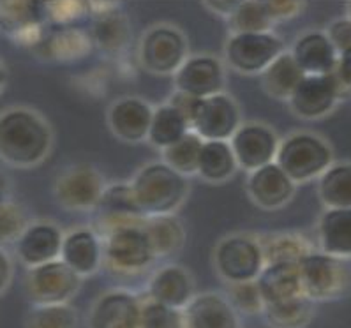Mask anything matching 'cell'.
I'll return each mask as SVG.
<instances>
[{
    "label": "cell",
    "instance_id": "obj_1",
    "mask_svg": "<svg viewBox=\"0 0 351 328\" xmlns=\"http://www.w3.org/2000/svg\"><path fill=\"white\" fill-rule=\"evenodd\" d=\"M51 131L38 113L27 108L0 115V159L18 168L36 166L48 155Z\"/></svg>",
    "mask_w": 351,
    "mask_h": 328
},
{
    "label": "cell",
    "instance_id": "obj_2",
    "mask_svg": "<svg viewBox=\"0 0 351 328\" xmlns=\"http://www.w3.org/2000/svg\"><path fill=\"white\" fill-rule=\"evenodd\" d=\"M131 187L145 217L171 216L187 194L186 177L165 162H152L141 168Z\"/></svg>",
    "mask_w": 351,
    "mask_h": 328
},
{
    "label": "cell",
    "instance_id": "obj_3",
    "mask_svg": "<svg viewBox=\"0 0 351 328\" xmlns=\"http://www.w3.org/2000/svg\"><path fill=\"white\" fill-rule=\"evenodd\" d=\"M332 150L323 140L307 133H298L279 143L276 164L288 175L291 182L307 180L325 173L330 168Z\"/></svg>",
    "mask_w": 351,
    "mask_h": 328
},
{
    "label": "cell",
    "instance_id": "obj_4",
    "mask_svg": "<svg viewBox=\"0 0 351 328\" xmlns=\"http://www.w3.org/2000/svg\"><path fill=\"white\" fill-rule=\"evenodd\" d=\"M302 293L313 302L343 297L351 288V268L341 257L311 253L298 263Z\"/></svg>",
    "mask_w": 351,
    "mask_h": 328
},
{
    "label": "cell",
    "instance_id": "obj_5",
    "mask_svg": "<svg viewBox=\"0 0 351 328\" xmlns=\"http://www.w3.org/2000/svg\"><path fill=\"white\" fill-rule=\"evenodd\" d=\"M80 284L82 277L62 260H55L29 268L25 291L34 305H55L69 302L80 290Z\"/></svg>",
    "mask_w": 351,
    "mask_h": 328
},
{
    "label": "cell",
    "instance_id": "obj_6",
    "mask_svg": "<svg viewBox=\"0 0 351 328\" xmlns=\"http://www.w3.org/2000/svg\"><path fill=\"white\" fill-rule=\"evenodd\" d=\"M263 266L260 242L244 235L226 238L215 251V268L228 284L256 281Z\"/></svg>",
    "mask_w": 351,
    "mask_h": 328
},
{
    "label": "cell",
    "instance_id": "obj_7",
    "mask_svg": "<svg viewBox=\"0 0 351 328\" xmlns=\"http://www.w3.org/2000/svg\"><path fill=\"white\" fill-rule=\"evenodd\" d=\"M282 53L285 42L272 32L235 34L226 45L228 62L244 75L263 73Z\"/></svg>",
    "mask_w": 351,
    "mask_h": 328
},
{
    "label": "cell",
    "instance_id": "obj_8",
    "mask_svg": "<svg viewBox=\"0 0 351 328\" xmlns=\"http://www.w3.org/2000/svg\"><path fill=\"white\" fill-rule=\"evenodd\" d=\"M240 127V112L235 101L226 94H215L199 99L191 131L198 134L203 142H226Z\"/></svg>",
    "mask_w": 351,
    "mask_h": 328
},
{
    "label": "cell",
    "instance_id": "obj_9",
    "mask_svg": "<svg viewBox=\"0 0 351 328\" xmlns=\"http://www.w3.org/2000/svg\"><path fill=\"white\" fill-rule=\"evenodd\" d=\"M186 39L177 29L161 25L147 32L141 41L140 57L149 71L157 75L177 73L186 62Z\"/></svg>",
    "mask_w": 351,
    "mask_h": 328
},
{
    "label": "cell",
    "instance_id": "obj_10",
    "mask_svg": "<svg viewBox=\"0 0 351 328\" xmlns=\"http://www.w3.org/2000/svg\"><path fill=\"white\" fill-rule=\"evenodd\" d=\"M104 180L92 166H75L57 180L55 196L67 210L85 212L97 208L104 192Z\"/></svg>",
    "mask_w": 351,
    "mask_h": 328
},
{
    "label": "cell",
    "instance_id": "obj_11",
    "mask_svg": "<svg viewBox=\"0 0 351 328\" xmlns=\"http://www.w3.org/2000/svg\"><path fill=\"white\" fill-rule=\"evenodd\" d=\"M237 164L247 171H256L274 162L279 150L276 133L267 125L244 124L230 140Z\"/></svg>",
    "mask_w": 351,
    "mask_h": 328
},
{
    "label": "cell",
    "instance_id": "obj_12",
    "mask_svg": "<svg viewBox=\"0 0 351 328\" xmlns=\"http://www.w3.org/2000/svg\"><path fill=\"white\" fill-rule=\"evenodd\" d=\"M104 253L113 268L131 274L143 270L154 260L152 247L143 226H128L110 233L104 244Z\"/></svg>",
    "mask_w": 351,
    "mask_h": 328
},
{
    "label": "cell",
    "instance_id": "obj_13",
    "mask_svg": "<svg viewBox=\"0 0 351 328\" xmlns=\"http://www.w3.org/2000/svg\"><path fill=\"white\" fill-rule=\"evenodd\" d=\"M341 96V87L334 75L304 76L289 97V106L298 116L311 121L326 115Z\"/></svg>",
    "mask_w": 351,
    "mask_h": 328
},
{
    "label": "cell",
    "instance_id": "obj_14",
    "mask_svg": "<svg viewBox=\"0 0 351 328\" xmlns=\"http://www.w3.org/2000/svg\"><path fill=\"white\" fill-rule=\"evenodd\" d=\"M175 85L178 92L199 99L221 94L224 85L223 66L217 58L207 55L187 58L182 67L175 73Z\"/></svg>",
    "mask_w": 351,
    "mask_h": 328
},
{
    "label": "cell",
    "instance_id": "obj_15",
    "mask_svg": "<svg viewBox=\"0 0 351 328\" xmlns=\"http://www.w3.org/2000/svg\"><path fill=\"white\" fill-rule=\"evenodd\" d=\"M141 302L129 291L104 293L92 305L88 328H140Z\"/></svg>",
    "mask_w": 351,
    "mask_h": 328
},
{
    "label": "cell",
    "instance_id": "obj_16",
    "mask_svg": "<svg viewBox=\"0 0 351 328\" xmlns=\"http://www.w3.org/2000/svg\"><path fill=\"white\" fill-rule=\"evenodd\" d=\"M48 18L43 2H0V25L21 42L38 46L45 32L43 23Z\"/></svg>",
    "mask_w": 351,
    "mask_h": 328
},
{
    "label": "cell",
    "instance_id": "obj_17",
    "mask_svg": "<svg viewBox=\"0 0 351 328\" xmlns=\"http://www.w3.org/2000/svg\"><path fill=\"white\" fill-rule=\"evenodd\" d=\"M186 328H240L239 314L224 295H195L184 309Z\"/></svg>",
    "mask_w": 351,
    "mask_h": 328
},
{
    "label": "cell",
    "instance_id": "obj_18",
    "mask_svg": "<svg viewBox=\"0 0 351 328\" xmlns=\"http://www.w3.org/2000/svg\"><path fill=\"white\" fill-rule=\"evenodd\" d=\"M247 189L252 201L258 207L265 208V210H276V208L285 207L291 200L295 192V184L276 162H270L267 166L252 171L249 177Z\"/></svg>",
    "mask_w": 351,
    "mask_h": 328
},
{
    "label": "cell",
    "instance_id": "obj_19",
    "mask_svg": "<svg viewBox=\"0 0 351 328\" xmlns=\"http://www.w3.org/2000/svg\"><path fill=\"white\" fill-rule=\"evenodd\" d=\"M154 110L136 97L120 99L110 108L108 122L113 134L129 143H138L149 138Z\"/></svg>",
    "mask_w": 351,
    "mask_h": 328
},
{
    "label": "cell",
    "instance_id": "obj_20",
    "mask_svg": "<svg viewBox=\"0 0 351 328\" xmlns=\"http://www.w3.org/2000/svg\"><path fill=\"white\" fill-rule=\"evenodd\" d=\"M64 237L57 226L50 223H38L25 229L16 242V253L27 266L45 265L58 260L62 251Z\"/></svg>",
    "mask_w": 351,
    "mask_h": 328
},
{
    "label": "cell",
    "instance_id": "obj_21",
    "mask_svg": "<svg viewBox=\"0 0 351 328\" xmlns=\"http://www.w3.org/2000/svg\"><path fill=\"white\" fill-rule=\"evenodd\" d=\"M291 55L306 76L334 75L339 58L330 39L322 32H309L302 36L295 42Z\"/></svg>",
    "mask_w": 351,
    "mask_h": 328
},
{
    "label": "cell",
    "instance_id": "obj_22",
    "mask_svg": "<svg viewBox=\"0 0 351 328\" xmlns=\"http://www.w3.org/2000/svg\"><path fill=\"white\" fill-rule=\"evenodd\" d=\"M149 299L171 309L184 311L187 303L195 299L193 279L182 266H165L150 279Z\"/></svg>",
    "mask_w": 351,
    "mask_h": 328
},
{
    "label": "cell",
    "instance_id": "obj_23",
    "mask_svg": "<svg viewBox=\"0 0 351 328\" xmlns=\"http://www.w3.org/2000/svg\"><path fill=\"white\" fill-rule=\"evenodd\" d=\"M60 260L80 277L94 274L101 263L99 238L90 229H76L64 237Z\"/></svg>",
    "mask_w": 351,
    "mask_h": 328
},
{
    "label": "cell",
    "instance_id": "obj_24",
    "mask_svg": "<svg viewBox=\"0 0 351 328\" xmlns=\"http://www.w3.org/2000/svg\"><path fill=\"white\" fill-rule=\"evenodd\" d=\"M256 283L265 300V305L285 302V300L304 295L298 265H295V263L265 265L261 274L258 275Z\"/></svg>",
    "mask_w": 351,
    "mask_h": 328
},
{
    "label": "cell",
    "instance_id": "obj_25",
    "mask_svg": "<svg viewBox=\"0 0 351 328\" xmlns=\"http://www.w3.org/2000/svg\"><path fill=\"white\" fill-rule=\"evenodd\" d=\"M319 244L325 254L351 257V208H330L319 220Z\"/></svg>",
    "mask_w": 351,
    "mask_h": 328
},
{
    "label": "cell",
    "instance_id": "obj_26",
    "mask_svg": "<svg viewBox=\"0 0 351 328\" xmlns=\"http://www.w3.org/2000/svg\"><path fill=\"white\" fill-rule=\"evenodd\" d=\"M304 76L291 51H285L261 73V84L269 96L289 101Z\"/></svg>",
    "mask_w": 351,
    "mask_h": 328
},
{
    "label": "cell",
    "instance_id": "obj_27",
    "mask_svg": "<svg viewBox=\"0 0 351 328\" xmlns=\"http://www.w3.org/2000/svg\"><path fill=\"white\" fill-rule=\"evenodd\" d=\"M143 231L150 242L154 257L173 256L182 249L184 240H186L182 225L173 216L147 217Z\"/></svg>",
    "mask_w": 351,
    "mask_h": 328
},
{
    "label": "cell",
    "instance_id": "obj_28",
    "mask_svg": "<svg viewBox=\"0 0 351 328\" xmlns=\"http://www.w3.org/2000/svg\"><path fill=\"white\" fill-rule=\"evenodd\" d=\"M237 159L228 142H203L198 175L207 182H224L237 171Z\"/></svg>",
    "mask_w": 351,
    "mask_h": 328
},
{
    "label": "cell",
    "instance_id": "obj_29",
    "mask_svg": "<svg viewBox=\"0 0 351 328\" xmlns=\"http://www.w3.org/2000/svg\"><path fill=\"white\" fill-rule=\"evenodd\" d=\"M270 328H306L314 316V302L300 295L265 305L261 314Z\"/></svg>",
    "mask_w": 351,
    "mask_h": 328
},
{
    "label": "cell",
    "instance_id": "obj_30",
    "mask_svg": "<svg viewBox=\"0 0 351 328\" xmlns=\"http://www.w3.org/2000/svg\"><path fill=\"white\" fill-rule=\"evenodd\" d=\"M36 48H39L45 57L64 60V58L82 57L85 51L90 50V39L78 29L58 27L46 32Z\"/></svg>",
    "mask_w": 351,
    "mask_h": 328
},
{
    "label": "cell",
    "instance_id": "obj_31",
    "mask_svg": "<svg viewBox=\"0 0 351 328\" xmlns=\"http://www.w3.org/2000/svg\"><path fill=\"white\" fill-rule=\"evenodd\" d=\"M189 131V122L173 106L162 104L157 110H154L152 124H150L149 138L147 140L154 147H157V149L165 150L168 147L175 145L178 140H182Z\"/></svg>",
    "mask_w": 351,
    "mask_h": 328
},
{
    "label": "cell",
    "instance_id": "obj_32",
    "mask_svg": "<svg viewBox=\"0 0 351 328\" xmlns=\"http://www.w3.org/2000/svg\"><path fill=\"white\" fill-rule=\"evenodd\" d=\"M260 247L263 251L265 265H276V263H298L306 256H309L311 245L300 235L295 233H279L272 235L265 242H260Z\"/></svg>",
    "mask_w": 351,
    "mask_h": 328
},
{
    "label": "cell",
    "instance_id": "obj_33",
    "mask_svg": "<svg viewBox=\"0 0 351 328\" xmlns=\"http://www.w3.org/2000/svg\"><path fill=\"white\" fill-rule=\"evenodd\" d=\"M319 198L328 208H351V164H337L322 175Z\"/></svg>",
    "mask_w": 351,
    "mask_h": 328
},
{
    "label": "cell",
    "instance_id": "obj_34",
    "mask_svg": "<svg viewBox=\"0 0 351 328\" xmlns=\"http://www.w3.org/2000/svg\"><path fill=\"white\" fill-rule=\"evenodd\" d=\"M92 36L103 50L119 51L128 45L131 30H129L128 20L122 14L104 11V13H99V18L95 20Z\"/></svg>",
    "mask_w": 351,
    "mask_h": 328
},
{
    "label": "cell",
    "instance_id": "obj_35",
    "mask_svg": "<svg viewBox=\"0 0 351 328\" xmlns=\"http://www.w3.org/2000/svg\"><path fill=\"white\" fill-rule=\"evenodd\" d=\"M203 140L196 133L189 131L182 140H178L175 145L162 150L165 164L180 175H195L198 173L199 152H202Z\"/></svg>",
    "mask_w": 351,
    "mask_h": 328
},
{
    "label": "cell",
    "instance_id": "obj_36",
    "mask_svg": "<svg viewBox=\"0 0 351 328\" xmlns=\"http://www.w3.org/2000/svg\"><path fill=\"white\" fill-rule=\"evenodd\" d=\"M80 318L69 303L34 305L25 318V328H78Z\"/></svg>",
    "mask_w": 351,
    "mask_h": 328
},
{
    "label": "cell",
    "instance_id": "obj_37",
    "mask_svg": "<svg viewBox=\"0 0 351 328\" xmlns=\"http://www.w3.org/2000/svg\"><path fill=\"white\" fill-rule=\"evenodd\" d=\"M274 21L269 16L263 2H240L233 16L230 18V29L235 34H265L270 32Z\"/></svg>",
    "mask_w": 351,
    "mask_h": 328
},
{
    "label": "cell",
    "instance_id": "obj_38",
    "mask_svg": "<svg viewBox=\"0 0 351 328\" xmlns=\"http://www.w3.org/2000/svg\"><path fill=\"white\" fill-rule=\"evenodd\" d=\"M140 328H186L184 312L147 299L141 302Z\"/></svg>",
    "mask_w": 351,
    "mask_h": 328
},
{
    "label": "cell",
    "instance_id": "obj_39",
    "mask_svg": "<svg viewBox=\"0 0 351 328\" xmlns=\"http://www.w3.org/2000/svg\"><path fill=\"white\" fill-rule=\"evenodd\" d=\"M226 299L230 300V303H232L237 312H244V314H263L265 300L261 297V291L258 288L256 281L228 284Z\"/></svg>",
    "mask_w": 351,
    "mask_h": 328
},
{
    "label": "cell",
    "instance_id": "obj_40",
    "mask_svg": "<svg viewBox=\"0 0 351 328\" xmlns=\"http://www.w3.org/2000/svg\"><path fill=\"white\" fill-rule=\"evenodd\" d=\"M27 217L18 205L5 201L0 207V244L18 242L25 233Z\"/></svg>",
    "mask_w": 351,
    "mask_h": 328
},
{
    "label": "cell",
    "instance_id": "obj_41",
    "mask_svg": "<svg viewBox=\"0 0 351 328\" xmlns=\"http://www.w3.org/2000/svg\"><path fill=\"white\" fill-rule=\"evenodd\" d=\"M263 5L274 23L297 16L304 8L302 2H295V0H267V2H263Z\"/></svg>",
    "mask_w": 351,
    "mask_h": 328
},
{
    "label": "cell",
    "instance_id": "obj_42",
    "mask_svg": "<svg viewBox=\"0 0 351 328\" xmlns=\"http://www.w3.org/2000/svg\"><path fill=\"white\" fill-rule=\"evenodd\" d=\"M326 38L330 39L332 46H334L335 51H337L339 55L351 50V20L334 21V23L328 27Z\"/></svg>",
    "mask_w": 351,
    "mask_h": 328
},
{
    "label": "cell",
    "instance_id": "obj_43",
    "mask_svg": "<svg viewBox=\"0 0 351 328\" xmlns=\"http://www.w3.org/2000/svg\"><path fill=\"white\" fill-rule=\"evenodd\" d=\"M169 106H173L175 110H177L180 115L186 118L187 122H193V116H195L196 113V108H198L199 104V97H195V96H189V94H184V92H175L173 96H171V99H169Z\"/></svg>",
    "mask_w": 351,
    "mask_h": 328
},
{
    "label": "cell",
    "instance_id": "obj_44",
    "mask_svg": "<svg viewBox=\"0 0 351 328\" xmlns=\"http://www.w3.org/2000/svg\"><path fill=\"white\" fill-rule=\"evenodd\" d=\"M334 76L337 79L339 87H341V94L351 92V50L339 55Z\"/></svg>",
    "mask_w": 351,
    "mask_h": 328
},
{
    "label": "cell",
    "instance_id": "obj_45",
    "mask_svg": "<svg viewBox=\"0 0 351 328\" xmlns=\"http://www.w3.org/2000/svg\"><path fill=\"white\" fill-rule=\"evenodd\" d=\"M11 274H13L11 262H9L8 254L0 249V295H2L5 288H8L9 281H11Z\"/></svg>",
    "mask_w": 351,
    "mask_h": 328
},
{
    "label": "cell",
    "instance_id": "obj_46",
    "mask_svg": "<svg viewBox=\"0 0 351 328\" xmlns=\"http://www.w3.org/2000/svg\"><path fill=\"white\" fill-rule=\"evenodd\" d=\"M240 2H205V5L210 9H214V11H217L219 14H223V16H228L232 18L233 13L237 11V8H239Z\"/></svg>",
    "mask_w": 351,
    "mask_h": 328
},
{
    "label": "cell",
    "instance_id": "obj_47",
    "mask_svg": "<svg viewBox=\"0 0 351 328\" xmlns=\"http://www.w3.org/2000/svg\"><path fill=\"white\" fill-rule=\"evenodd\" d=\"M5 194H8V179L4 173H0V207L5 203Z\"/></svg>",
    "mask_w": 351,
    "mask_h": 328
},
{
    "label": "cell",
    "instance_id": "obj_48",
    "mask_svg": "<svg viewBox=\"0 0 351 328\" xmlns=\"http://www.w3.org/2000/svg\"><path fill=\"white\" fill-rule=\"evenodd\" d=\"M5 85V71H4V67L0 66V92H2V88H4Z\"/></svg>",
    "mask_w": 351,
    "mask_h": 328
},
{
    "label": "cell",
    "instance_id": "obj_49",
    "mask_svg": "<svg viewBox=\"0 0 351 328\" xmlns=\"http://www.w3.org/2000/svg\"><path fill=\"white\" fill-rule=\"evenodd\" d=\"M350 20H351V4H350Z\"/></svg>",
    "mask_w": 351,
    "mask_h": 328
}]
</instances>
